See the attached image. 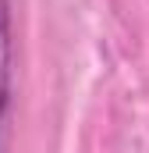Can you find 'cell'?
<instances>
[{"instance_id":"obj_1","label":"cell","mask_w":149,"mask_h":153,"mask_svg":"<svg viewBox=\"0 0 149 153\" xmlns=\"http://www.w3.org/2000/svg\"><path fill=\"white\" fill-rule=\"evenodd\" d=\"M11 68H14L11 0H0V153L7 143V117H11Z\"/></svg>"}]
</instances>
